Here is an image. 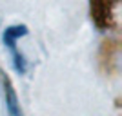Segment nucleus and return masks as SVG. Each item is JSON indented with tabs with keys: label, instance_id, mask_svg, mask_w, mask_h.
Instances as JSON below:
<instances>
[{
	"label": "nucleus",
	"instance_id": "nucleus-1",
	"mask_svg": "<svg viewBox=\"0 0 122 116\" xmlns=\"http://www.w3.org/2000/svg\"><path fill=\"white\" fill-rule=\"evenodd\" d=\"M5 93H7V111H9V116H22L20 109H18V105H16V96L15 93H13V89L9 87V82L5 80Z\"/></svg>",
	"mask_w": 122,
	"mask_h": 116
}]
</instances>
